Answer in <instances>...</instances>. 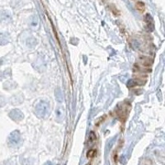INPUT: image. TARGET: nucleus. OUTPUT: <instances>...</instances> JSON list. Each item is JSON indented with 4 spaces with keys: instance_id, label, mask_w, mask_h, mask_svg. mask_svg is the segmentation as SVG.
<instances>
[{
    "instance_id": "obj_1",
    "label": "nucleus",
    "mask_w": 165,
    "mask_h": 165,
    "mask_svg": "<svg viewBox=\"0 0 165 165\" xmlns=\"http://www.w3.org/2000/svg\"><path fill=\"white\" fill-rule=\"evenodd\" d=\"M50 112V106L47 102L41 101L36 106V113L39 117L44 118L47 117Z\"/></svg>"
},
{
    "instance_id": "obj_2",
    "label": "nucleus",
    "mask_w": 165,
    "mask_h": 165,
    "mask_svg": "<svg viewBox=\"0 0 165 165\" xmlns=\"http://www.w3.org/2000/svg\"><path fill=\"white\" fill-rule=\"evenodd\" d=\"M8 141L9 144L13 146H17L19 145L20 141H21V135L19 132L18 130L12 132L8 137Z\"/></svg>"
},
{
    "instance_id": "obj_3",
    "label": "nucleus",
    "mask_w": 165,
    "mask_h": 165,
    "mask_svg": "<svg viewBox=\"0 0 165 165\" xmlns=\"http://www.w3.org/2000/svg\"><path fill=\"white\" fill-rule=\"evenodd\" d=\"M10 117L15 121H20L23 117V115L19 110H13L10 112Z\"/></svg>"
},
{
    "instance_id": "obj_4",
    "label": "nucleus",
    "mask_w": 165,
    "mask_h": 165,
    "mask_svg": "<svg viewBox=\"0 0 165 165\" xmlns=\"http://www.w3.org/2000/svg\"><path fill=\"white\" fill-rule=\"evenodd\" d=\"M145 22L147 23V29L149 31H152L154 30V22H153V18L150 14H147L145 18Z\"/></svg>"
},
{
    "instance_id": "obj_5",
    "label": "nucleus",
    "mask_w": 165,
    "mask_h": 165,
    "mask_svg": "<svg viewBox=\"0 0 165 165\" xmlns=\"http://www.w3.org/2000/svg\"><path fill=\"white\" fill-rule=\"evenodd\" d=\"M135 85H136V83H135L134 80H129V82H128L127 84V86L129 88H133V87H135Z\"/></svg>"
},
{
    "instance_id": "obj_6",
    "label": "nucleus",
    "mask_w": 165,
    "mask_h": 165,
    "mask_svg": "<svg viewBox=\"0 0 165 165\" xmlns=\"http://www.w3.org/2000/svg\"><path fill=\"white\" fill-rule=\"evenodd\" d=\"M95 153H96V151L95 150H89V151L88 152V154H87V156H88V158H92V157H93L95 155Z\"/></svg>"
},
{
    "instance_id": "obj_7",
    "label": "nucleus",
    "mask_w": 165,
    "mask_h": 165,
    "mask_svg": "<svg viewBox=\"0 0 165 165\" xmlns=\"http://www.w3.org/2000/svg\"><path fill=\"white\" fill-rule=\"evenodd\" d=\"M96 140V135H95V134L93 133V132H91L90 133V140L93 141Z\"/></svg>"
},
{
    "instance_id": "obj_8",
    "label": "nucleus",
    "mask_w": 165,
    "mask_h": 165,
    "mask_svg": "<svg viewBox=\"0 0 165 165\" xmlns=\"http://www.w3.org/2000/svg\"><path fill=\"white\" fill-rule=\"evenodd\" d=\"M48 165H52L51 163H48Z\"/></svg>"
}]
</instances>
